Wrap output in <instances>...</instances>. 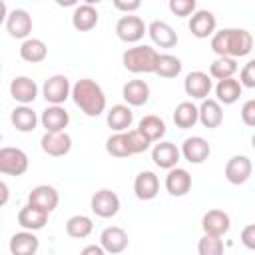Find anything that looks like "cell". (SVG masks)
Returning a JSON list of instances; mask_svg holds the SVG:
<instances>
[{
	"label": "cell",
	"mask_w": 255,
	"mask_h": 255,
	"mask_svg": "<svg viewBox=\"0 0 255 255\" xmlns=\"http://www.w3.org/2000/svg\"><path fill=\"white\" fill-rule=\"evenodd\" d=\"M197 122H201L203 128L215 129L223 122V110L217 100H203V104L197 108Z\"/></svg>",
	"instance_id": "obj_21"
},
{
	"label": "cell",
	"mask_w": 255,
	"mask_h": 255,
	"mask_svg": "<svg viewBox=\"0 0 255 255\" xmlns=\"http://www.w3.org/2000/svg\"><path fill=\"white\" fill-rule=\"evenodd\" d=\"M74 104L90 118H98L104 110H106V96L104 90L100 88V84H96L90 78L78 80L74 84V88L70 90Z\"/></svg>",
	"instance_id": "obj_2"
},
{
	"label": "cell",
	"mask_w": 255,
	"mask_h": 255,
	"mask_svg": "<svg viewBox=\"0 0 255 255\" xmlns=\"http://www.w3.org/2000/svg\"><path fill=\"white\" fill-rule=\"evenodd\" d=\"M157 52L151 46H133L128 48L122 56L124 68L131 74H153Z\"/></svg>",
	"instance_id": "obj_3"
},
{
	"label": "cell",
	"mask_w": 255,
	"mask_h": 255,
	"mask_svg": "<svg viewBox=\"0 0 255 255\" xmlns=\"http://www.w3.org/2000/svg\"><path fill=\"white\" fill-rule=\"evenodd\" d=\"M165 189L173 197H181L191 189V175L181 167H171L165 177Z\"/></svg>",
	"instance_id": "obj_23"
},
{
	"label": "cell",
	"mask_w": 255,
	"mask_h": 255,
	"mask_svg": "<svg viewBox=\"0 0 255 255\" xmlns=\"http://www.w3.org/2000/svg\"><path fill=\"white\" fill-rule=\"evenodd\" d=\"M48 211L36 207V205H24L20 211H18V223L22 229H28V231H38L42 229L46 223H48Z\"/></svg>",
	"instance_id": "obj_18"
},
{
	"label": "cell",
	"mask_w": 255,
	"mask_h": 255,
	"mask_svg": "<svg viewBox=\"0 0 255 255\" xmlns=\"http://www.w3.org/2000/svg\"><path fill=\"white\" fill-rule=\"evenodd\" d=\"M241 84L233 78H223V80H217V86H215V96H217V102L221 104H235L241 96Z\"/></svg>",
	"instance_id": "obj_31"
},
{
	"label": "cell",
	"mask_w": 255,
	"mask_h": 255,
	"mask_svg": "<svg viewBox=\"0 0 255 255\" xmlns=\"http://www.w3.org/2000/svg\"><path fill=\"white\" fill-rule=\"evenodd\" d=\"M58 201H60L58 191L52 185H38L28 195V203L30 205H36V207H40V209H44L48 213H52L58 207Z\"/></svg>",
	"instance_id": "obj_17"
},
{
	"label": "cell",
	"mask_w": 255,
	"mask_h": 255,
	"mask_svg": "<svg viewBox=\"0 0 255 255\" xmlns=\"http://www.w3.org/2000/svg\"><path fill=\"white\" fill-rule=\"evenodd\" d=\"M195 6H197V0H169L171 14L173 16H179V18L191 16L195 12Z\"/></svg>",
	"instance_id": "obj_39"
},
{
	"label": "cell",
	"mask_w": 255,
	"mask_h": 255,
	"mask_svg": "<svg viewBox=\"0 0 255 255\" xmlns=\"http://www.w3.org/2000/svg\"><path fill=\"white\" fill-rule=\"evenodd\" d=\"M94 229V223L88 215H72L66 221V233L74 239H86Z\"/></svg>",
	"instance_id": "obj_35"
},
{
	"label": "cell",
	"mask_w": 255,
	"mask_h": 255,
	"mask_svg": "<svg viewBox=\"0 0 255 255\" xmlns=\"http://www.w3.org/2000/svg\"><path fill=\"white\" fill-rule=\"evenodd\" d=\"M126 133H128V139H129V145H131L133 155H135V153L145 151V149L149 147V143H151V141H147V139H145L137 129H126Z\"/></svg>",
	"instance_id": "obj_40"
},
{
	"label": "cell",
	"mask_w": 255,
	"mask_h": 255,
	"mask_svg": "<svg viewBox=\"0 0 255 255\" xmlns=\"http://www.w3.org/2000/svg\"><path fill=\"white\" fill-rule=\"evenodd\" d=\"M137 131L147 141H157L165 135V122L157 116H143L137 124Z\"/></svg>",
	"instance_id": "obj_30"
},
{
	"label": "cell",
	"mask_w": 255,
	"mask_h": 255,
	"mask_svg": "<svg viewBox=\"0 0 255 255\" xmlns=\"http://www.w3.org/2000/svg\"><path fill=\"white\" fill-rule=\"evenodd\" d=\"M56 4L62 6V8H70V6H76L78 0H56Z\"/></svg>",
	"instance_id": "obj_47"
},
{
	"label": "cell",
	"mask_w": 255,
	"mask_h": 255,
	"mask_svg": "<svg viewBox=\"0 0 255 255\" xmlns=\"http://www.w3.org/2000/svg\"><path fill=\"white\" fill-rule=\"evenodd\" d=\"M92 211L98 215V217H114L118 211H120V197L112 191V189H100L92 195Z\"/></svg>",
	"instance_id": "obj_6"
},
{
	"label": "cell",
	"mask_w": 255,
	"mask_h": 255,
	"mask_svg": "<svg viewBox=\"0 0 255 255\" xmlns=\"http://www.w3.org/2000/svg\"><path fill=\"white\" fill-rule=\"evenodd\" d=\"M237 72V60L229 56H219L211 66H209V78L223 80V78H233Z\"/></svg>",
	"instance_id": "obj_37"
},
{
	"label": "cell",
	"mask_w": 255,
	"mask_h": 255,
	"mask_svg": "<svg viewBox=\"0 0 255 255\" xmlns=\"http://www.w3.org/2000/svg\"><path fill=\"white\" fill-rule=\"evenodd\" d=\"M211 50L217 56L241 58L253 50V36L243 28H223L211 34Z\"/></svg>",
	"instance_id": "obj_1"
},
{
	"label": "cell",
	"mask_w": 255,
	"mask_h": 255,
	"mask_svg": "<svg viewBox=\"0 0 255 255\" xmlns=\"http://www.w3.org/2000/svg\"><path fill=\"white\" fill-rule=\"evenodd\" d=\"M6 16H8V8H6L4 0H0V24L6 20Z\"/></svg>",
	"instance_id": "obj_48"
},
{
	"label": "cell",
	"mask_w": 255,
	"mask_h": 255,
	"mask_svg": "<svg viewBox=\"0 0 255 255\" xmlns=\"http://www.w3.org/2000/svg\"><path fill=\"white\" fill-rule=\"evenodd\" d=\"M106 149H108V153L114 155V157H129V155H133L126 131H118V133L110 135L108 141H106Z\"/></svg>",
	"instance_id": "obj_36"
},
{
	"label": "cell",
	"mask_w": 255,
	"mask_h": 255,
	"mask_svg": "<svg viewBox=\"0 0 255 255\" xmlns=\"http://www.w3.org/2000/svg\"><path fill=\"white\" fill-rule=\"evenodd\" d=\"M0 141H2V133H0Z\"/></svg>",
	"instance_id": "obj_50"
},
{
	"label": "cell",
	"mask_w": 255,
	"mask_h": 255,
	"mask_svg": "<svg viewBox=\"0 0 255 255\" xmlns=\"http://www.w3.org/2000/svg\"><path fill=\"white\" fill-rule=\"evenodd\" d=\"M122 96L128 102V106H143L149 100V86L143 80H129L128 84H124Z\"/></svg>",
	"instance_id": "obj_26"
},
{
	"label": "cell",
	"mask_w": 255,
	"mask_h": 255,
	"mask_svg": "<svg viewBox=\"0 0 255 255\" xmlns=\"http://www.w3.org/2000/svg\"><path fill=\"white\" fill-rule=\"evenodd\" d=\"M179 149L175 147V143H171V141H159V143H155L153 145V149H151V159H153V163L157 165V167H161V169H171V167H175L177 165V161H179Z\"/></svg>",
	"instance_id": "obj_15"
},
{
	"label": "cell",
	"mask_w": 255,
	"mask_h": 255,
	"mask_svg": "<svg viewBox=\"0 0 255 255\" xmlns=\"http://www.w3.org/2000/svg\"><path fill=\"white\" fill-rule=\"evenodd\" d=\"M201 227H203V233L205 235H215V237H223L229 227H231V221H229V215L221 209H209L203 219H201Z\"/></svg>",
	"instance_id": "obj_12"
},
{
	"label": "cell",
	"mask_w": 255,
	"mask_h": 255,
	"mask_svg": "<svg viewBox=\"0 0 255 255\" xmlns=\"http://www.w3.org/2000/svg\"><path fill=\"white\" fill-rule=\"evenodd\" d=\"M40 247V241L38 237L34 235V231H20V233H14L12 239H10V253L12 255H34Z\"/></svg>",
	"instance_id": "obj_25"
},
{
	"label": "cell",
	"mask_w": 255,
	"mask_h": 255,
	"mask_svg": "<svg viewBox=\"0 0 255 255\" xmlns=\"http://www.w3.org/2000/svg\"><path fill=\"white\" fill-rule=\"evenodd\" d=\"M10 96L20 104H30L38 96V86L28 76H18L10 82Z\"/></svg>",
	"instance_id": "obj_20"
},
{
	"label": "cell",
	"mask_w": 255,
	"mask_h": 255,
	"mask_svg": "<svg viewBox=\"0 0 255 255\" xmlns=\"http://www.w3.org/2000/svg\"><path fill=\"white\" fill-rule=\"evenodd\" d=\"M181 72V60L171 56V54H157L155 60V68L153 74H157L159 78H175Z\"/></svg>",
	"instance_id": "obj_33"
},
{
	"label": "cell",
	"mask_w": 255,
	"mask_h": 255,
	"mask_svg": "<svg viewBox=\"0 0 255 255\" xmlns=\"http://www.w3.org/2000/svg\"><path fill=\"white\" fill-rule=\"evenodd\" d=\"M179 153H181L189 163H203V161L209 157L211 147H209V143H207L203 137L193 135V137H187V139L183 141Z\"/></svg>",
	"instance_id": "obj_14"
},
{
	"label": "cell",
	"mask_w": 255,
	"mask_h": 255,
	"mask_svg": "<svg viewBox=\"0 0 255 255\" xmlns=\"http://www.w3.org/2000/svg\"><path fill=\"white\" fill-rule=\"evenodd\" d=\"M253 163L247 155H233L225 165V177L233 185H241L251 177Z\"/></svg>",
	"instance_id": "obj_9"
},
{
	"label": "cell",
	"mask_w": 255,
	"mask_h": 255,
	"mask_svg": "<svg viewBox=\"0 0 255 255\" xmlns=\"http://www.w3.org/2000/svg\"><path fill=\"white\" fill-rule=\"evenodd\" d=\"M213 84H211V78L205 74V72H189L185 76V82H183V90L187 96L195 98V100H205L211 92Z\"/></svg>",
	"instance_id": "obj_11"
},
{
	"label": "cell",
	"mask_w": 255,
	"mask_h": 255,
	"mask_svg": "<svg viewBox=\"0 0 255 255\" xmlns=\"http://www.w3.org/2000/svg\"><path fill=\"white\" fill-rule=\"evenodd\" d=\"M42 94L46 98V102L50 104H64L70 96V82L66 76L62 74H56L52 78H48L44 82V88H42Z\"/></svg>",
	"instance_id": "obj_10"
},
{
	"label": "cell",
	"mask_w": 255,
	"mask_h": 255,
	"mask_svg": "<svg viewBox=\"0 0 255 255\" xmlns=\"http://www.w3.org/2000/svg\"><path fill=\"white\" fill-rule=\"evenodd\" d=\"M133 191H135V197L137 199H153L159 191V179L153 171H141L135 175V181H133Z\"/></svg>",
	"instance_id": "obj_24"
},
{
	"label": "cell",
	"mask_w": 255,
	"mask_h": 255,
	"mask_svg": "<svg viewBox=\"0 0 255 255\" xmlns=\"http://www.w3.org/2000/svg\"><path fill=\"white\" fill-rule=\"evenodd\" d=\"M40 122L46 131H64V128L70 124V116L60 104H52L42 112Z\"/></svg>",
	"instance_id": "obj_22"
},
{
	"label": "cell",
	"mask_w": 255,
	"mask_h": 255,
	"mask_svg": "<svg viewBox=\"0 0 255 255\" xmlns=\"http://www.w3.org/2000/svg\"><path fill=\"white\" fill-rule=\"evenodd\" d=\"M98 10L92 4H82L74 10L72 14V26L80 32H90L92 28H96L98 24Z\"/></svg>",
	"instance_id": "obj_27"
},
{
	"label": "cell",
	"mask_w": 255,
	"mask_h": 255,
	"mask_svg": "<svg viewBox=\"0 0 255 255\" xmlns=\"http://www.w3.org/2000/svg\"><path fill=\"white\" fill-rule=\"evenodd\" d=\"M223 241L221 237H215V235H203L197 243V251L199 255H221L223 253Z\"/></svg>",
	"instance_id": "obj_38"
},
{
	"label": "cell",
	"mask_w": 255,
	"mask_h": 255,
	"mask_svg": "<svg viewBox=\"0 0 255 255\" xmlns=\"http://www.w3.org/2000/svg\"><path fill=\"white\" fill-rule=\"evenodd\" d=\"M173 122L177 128L181 129H189L197 124V108L191 102H181L177 104L175 112H173Z\"/></svg>",
	"instance_id": "obj_34"
},
{
	"label": "cell",
	"mask_w": 255,
	"mask_h": 255,
	"mask_svg": "<svg viewBox=\"0 0 255 255\" xmlns=\"http://www.w3.org/2000/svg\"><path fill=\"white\" fill-rule=\"evenodd\" d=\"M145 32H147V26L139 16H122L116 24V34L126 44L139 42Z\"/></svg>",
	"instance_id": "obj_5"
},
{
	"label": "cell",
	"mask_w": 255,
	"mask_h": 255,
	"mask_svg": "<svg viewBox=\"0 0 255 255\" xmlns=\"http://www.w3.org/2000/svg\"><path fill=\"white\" fill-rule=\"evenodd\" d=\"M10 122L12 126L18 129V131H34L36 129V124H38V116L32 108H28V104H22L18 108L12 110V116H10Z\"/></svg>",
	"instance_id": "obj_28"
},
{
	"label": "cell",
	"mask_w": 255,
	"mask_h": 255,
	"mask_svg": "<svg viewBox=\"0 0 255 255\" xmlns=\"http://www.w3.org/2000/svg\"><path fill=\"white\" fill-rule=\"evenodd\" d=\"M84 2H86V4H92V6H94V4H100L102 0H84Z\"/></svg>",
	"instance_id": "obj_49"
},
{
	"label": "cell",
	"mask_w": 255,
	"mask_h": 255,
	"mask_svg": "<svg viewBox=\"0 0 255 255\" xmlns=\"http://www.w3.org/2000/svg\"><path fill=\"white\" fill-rule=\"evenodd\" d=\"M133 122V114L129 110V106L118 104L108 112V126L114 131H126Z\"/></svg>",
	"instance_id": "obj_32"
},
{
	"label": "cell",
	"mask_w": 255,
	"mask_h": 255,
	"mask_svg": "<svg viewBox=\"0 0 255 255\" xmlns=\"http://www.w3.org/2000/svg\"><path fill=\"white\" fill-rule=\"evenodd\" d=\"M28 169V155L20 147H0V173L4 175H24Z\"/></svg>",
	"instance_id": "obj_4"
},
{
	"label": "cell",
	"mask_w": 255,
	"mask_h": 255,
	"mask_svg": "<svg viewBox=\"0 0 255 255\" xmlns=\"http://www.w3.org/2000/svg\"><path fill=\"white\" fill-rule=\"evenodd\" d=\"M241 243L247 249H255V225L253 223H249L247 227H243V231H241Z\"/></svg>",
	"instance_id": "obj_43"
},
{
	"label": "cell",
	"mask_w": 255,
	"mask_h": 255,
	"mask_svg": "<svg viewBox=\"0 0 255 255\" xmlns=\"http://www.w3.org/2000/svg\"><path fill=\"white\" fill-rule=\"evenodd\" d=\"M241 120L245 126H255V100H247L241 108Z\"/></svg>",
	"instance_id": "obj_42"
},
{
	"label": "cell",
	"mask_w": 255,
	"mask_h": 255,
	"mask_svg": "<svg viewBox=\"0 0 255 255\" xmlns=\"http://www.w3.org/2000/svg\"><path fill=\"white\" fill-rule=\"evenodd\" d=\"M82 253H84V255H90V253H94V255H104L106 251H104L102 245H88V247L82 249Z\"/></svg>",
	"instance_id": "obj_46"
},
{
	"label": "cell",
	"mask_w": 255,
	"mask_h": 255,
	"mask_svg": "<svg viewBox=\"0 0 255 255\" xmlns=\"http://www.w3.org/2000/svg\"><path fill=\"white\" fill-rule=\"evenodd\" d=\"M48 56V48L42 40L38 38H26L20 46V58L24 62H30V64H38V62H44Z\"/></svg>",
	"instance_id": "obj_29"
},
{
	"label": "cell",
	"mask_w": 255,
	"mask_h": 255,
	"mask_svg": "<svg viewBox=\"0 0 255 255\" xmlns=\"http://www.w3.org/2000/svg\"><path fill=\"white\" fill-rule=\"evenodd\" d=\"M128 243H129L128 233L122 227H116V225L106 227L102 231V235H100V245L104 247L106 253H114V255L116 253H122V251H126Z\"/></svg>",
	"instance_id": "obj_13"
},
{
	"label": "cell",
	"mask_w": 255,
	"mask_h": 255,
	"mask_svg": "<svg viewBox=\"0 0 255 255\" xmlns=\"http://www.w3.org/2000/svg\"><path fill=\"white\" fill-rule=\"evenodd\" d=\"M6 30L12 38H18V40H26L32 32V16L22 10V8H16L12 12H8L6 16Z\"/></svg>",
	"instance_id": "obj_7"
},
{
	"label": "cell",
	"mask_w": 255,
	"mask_h": 255,
	"mask_svg": "<svg viewBox=\"0 0 255 255\" xmlns=\"http://www.w3.org/2000/svg\"><path fill=\"white\" fill-rule=\"evenodd\" d=\"M217 20L209 10H197L189 16V32L195 38H207L215 32Z\"/></svg>",
	"instance_id": "obj_16"
},
{
	"label": "cell",
	"mask_w": 255,
	"mask_h": 255,
	"mask_svg": "<svg viewBox=\"0 0 255 255\" xmlns=\"http://www.w3.org/2000/svg\"><path fill=\"white\" fill-rule=\"evenodd\" d=\"M239 84L245 88H255V62L253 60H249L243 66V70L239 74Z\"/></svg>",
	"instance_id": "obj_41"
},
{
	"label": "cell",
	"mask_w": 255,
	"mask_h": 255,
	"mask_svg": "<svg viewBox=\"0 0 255 255\" xmlns=\"http://www.w3.org/2000/svg\"><path fill=\"white\" fill-rule=\"evenodd\" d=\"M8 199H10V189H8V185L4 181H0V207L6 205Z\"/></svg>",
	"instance_id": "obj_45"
},
{
	"label": "cell",
	"mask_w": 255,
	"mask_h": 255,
	"mask_svg": "<svg viewBox=\"0 0 255 255\" xmlns=\"http://www.w3.org/2000/svg\"><path fill=\"white\" fill-rule=\"evenodd\" d=\"M40 145H42L44 153H48L52 157H62L70 151L72 137L66 131H46L40 139Z\"/></svg>",
	"instance_id": "obj_8"
},
{
	"label": "cell",
	"mask_w": 255,
	"mask_h": 255,
	"mask_svg": "<svg viewBox=\"0 0 255 255\" xmlns=\"http://www.w3.org/2000/svg\"><path fill=\"white\" fill-rule=\"evenodd\" d=\"M112 2L120 12H135L141 6V0H112Z\"/></svg>",
	"instance_id": "obj_44"
},
{
	"label": "cell",
	"mask_w": 255,
	"mask_h": 255,
	"mask_svg": "<svg viewBox=\"0 0 255 255\" xmlns=\"http://www.w3.org/2000/svg\"><path fill=\"white\" fill-rule=\"evenodd\" d=\"M147 34H149L151 42L155 46H159V48H173L177 44V34H175V30L167 22L153 20L147 26Z\"/></svg>",
	"instance_id": "obj_19"
}]
</instances>
